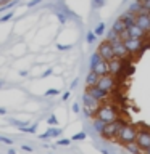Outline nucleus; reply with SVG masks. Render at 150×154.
Instances as JSON below:
<instances>
[{
    "label": "nucleus",
    "mask_w": 150,
    "mask_h": 154,
    "mask_svg": "<svg viewBox=\"0 0 150 154\" xmlns=\"http://www.w3.org/2000/svg\"><path fill=\"white\" fill-rule=\"evenodd\" d=\"M23 149H24V151H28V152H32V148L28 146V144H23Z\"/></svg>",
    "instance_id": "40"
},
{
    "label": "nucleus",
    "mask_w": 150,
    "mask_h": 154,
    "mask_svg": "<svg viewBox=\"0 0 150 154\" xmlns=\"http://www.w3.org/2000/svg\"><path fill=\"white\" fill-rule=\"evenodd\" d=\"M123 42H124V47H126V50H128V53L131 56L139 55L145 47L144 38H137V37H128V38H124Z\"/></svg>",
    "instance_id": "4"
},
{
    "label": "nucleus",
    "mask_w": 150,
    "mask_h": 154,
    "mask_svg": "<svg viewBox=\"0 0 150 154\" xmlns=\"http://www.w3.org/2000/svg\"><path fill=\"white\" fill-rule=\"evenodd\" d=\"M2 87H3V80H0V88H2Z\"/></svg>",
    "instance_id": "46"
},
{
    "label": "nucleus",
    "mask_w": 150,
    "mask_h": 154,
    "mask_svg": "<svg viewBox=\"0 0 150 154\" xmlns=\"http://www.w3.org/2000/svg\"><path fill=\"white\" fill-rule=\"evenodd\" d=\"M144 8V5H142V2L140 0H134L132 3L129 5V11H132V13H135V14H139V11Z\"/></svg>",
    "instance_id": "21"
},
{
    "label": "nucleus",
    "mask_w": 150,
    "mask_h": 154,
    "mask_svg": "<svg viewBox=\"0 0 150 154\" xmlns=\"http://www.w3.org/2000/svg\"><path fill=\"white\" fill-rule=\"evenodd\" d=\"M100 108V101L95 100L89 91L82 93V109H84L86 117H95L97 109Z\"/></svg>",
    "instance_id": "2"
},
{
    "label": "nucleus",
    "mask_w": 150,
    "mask_h": 154,
    "mask_svg": "<svg viewBox=\"0 0 150 154\" xmlns=\"http://www.w3.org/2000/svg\"><path fill=\"white\" fill-rule=\"evenodd\" d=\"M41 2H42V0H31V2H28V7L32 8V7H36L37 3H41Z\"/></svg>",
    "instance_id": "36"
},
{
    "label": "nucleus",
    "mask_w": 150,
    "mask_h": 154,
    "mask_svg": "<svg viewBox=\"0 0 150 154\" xmlns=\"http://www.w3.org/2000/svg\"><path fill=\"white\" fill-rule=\"evenodd\" d=\"M0 141L5 143V144H13V140L8 138V137H3V135H0Z\"/></svg>",
    "instance_id": "30"
},
{
    "label": "nucleus",
    "mask_w": 150,
    "mask_h": 154,
    "mask_svg": "<svg viewBox=\"0 0 150 154\" xmlns=\"http://www.w3.org/2000/svg\"><path fill=\"white\" fill-rule=\"evenodd\" d=\"M124 148L126 149H128V151L131 152V154H142L144 151H142V149H140V146H139V144L137 143H135V141H131V143H126L124 144Z\"/></svg>",
    "instance_id": "17"
},
{
    "label": "nucleus",
    "mask_w": 150,
    "mask_h": 154,
    "mask_svg": "<svg viewBox=\"0 0 150 154\" xmlns=\"http://www.w3.org/2000/svg\"><path fill=\"white\" fill-rule=\"evenodd\" d=\"M36 128H37V125L34 124V125H26V127H23L21 128V132H26V133H36Z\"/></svg>",
    "instance_id": "23"
},
{
    "label": "nucleus",
    "mask_w": 150,
    "mask_h": 154,
    "mask_svg": "<svg viewBox=\"0 0 150 154\" xmlns=\"http://www.w3.org/2000/svg\"><path fill=\"white\" fill-rule=\"evenodd\" d=\"M128 32H129V37H137V38H144L148 32H145L142 27H139L137 24H132V26L128 27Z\"/></svg>",
    "instance_id": "14"
},
{
    "label": "nucleus",
    "mask_w": 150,
    "mask_h": 154,
    "mask_svg": "<svg viewBox=\"0 0 150 154\" xmlns=\"http://www.w3.org/2000/svg\"><path fill=\"white\" fill-rule=\"evenodd\" d=\"M58 135H61V130L60 128H48L45 133L41 135V138L42 140H45V138H55V137H58Z\"/></svg>",
    "instance_id": "19"
},
{
    "label": "nucleus",
    "mask_w": 150,
    "mask_h": 154,
    "mask_svg": "<svg viewBox=\"0 0 150 154\" xmlns=\"http://www.w3.org/2000/svg\"><path fill=\"white\" fill-rule=\"evenodd\" d=\"M57 18L60 19V23H61V24H65V23H66V16H65V14H63L61 11H57Z\"/></svg>",
    "instance_id": "31"
},
{
    "label": "nucleus",
    "mask_w": 150,
    "mask_h": 154,
    "mask_svg": "<svg viewBox=\"0 0 150 154\" xmlns=\"http://www.w3.org/2000/svg\"><path fill=\"white\" fill-rule=\"evenodd\" d=\"M99 79H100V75L97 74V72H94L90 69V72L87 74V77H86V84H87V87H92V85H97V82H99Z\"/></svg>",
    "instance_id": "16"
},
{
    "label": "nucleus",
    "mask_w": 150,
    "mask_h": 154,
    "mask_svg": "<svg viewBox=\"0 0 150 154\" xmlns=\"http://www.w3.org/2000/svg\"><path fill=\"white\" fill-rule=\"evenodd\" d=\"M106 40H108L110 43H115V42H118V40H123V38H121V35L115 31V29H110V32H108V38H106Z\"/></svg>",
    "instance_id": "22"
},
{
    "label": "nucleus",
    "mask_w": 150,
    "mask_h": 154,
    "mask_svg": "<svg viewBox=\"0 0 150 154\" xmlns=\"http://www.w3.org/2000/svg\"><path fill=\"white\" fill-rule=\"evenodd\" d=\"M50 74H52V69H47V71L42 74V77H47V75H50Z\"/></svg>",
    "instance_id": "42"
},
{
    "label": "nucleus",
    "mask_w": 150,
    "mask_h": 154,
    "mask_svg": "<svg viewBox=\"0 0 150 154\" xmlns=\"http://www.w3.org/2000/svg\"><path fill=\"white\" fill-rule=\"evenodd\" d=\"M8 154H16V151H15V149H10V151H8Z\"/></svg>",
    "instance_id": "45"
},
{
    "label": "nucleus",
    "mask_w": 150,
    "mask_h": 154,
    "mask_svg": "<svg viewBox=\"0 0 150 154\" xmlns=\"http://www.w3.org/2000/svg\"><path fill=\"white\" fill-rule=\"evenodd\" d=\"M13 18V11H10V13H7V14H3L2 18H0V23H7V21H10V19Z\"/></svg>",
    "instance_id": "28"
},
{
    "label": "nucleus",
    "mask_w": 150,
    "mask_h": 154,
    "mask_svg": "<svg viewBox=\"0 0 150 154\" xmlns=\"http://www.w3.org/2000/svg\"><path fill=\"white\" fill-rule=\"evenodd\" d=\"M123 69H124L123 60H119V58H113L111 61H108V72L111 75L121 74V71H123Z\"/></svg>",
    "instance_id": "10"
},
{
    "label": "nucleus",
    "mask_w": 150,
    "mask_h": 154,
    "mask_svg": "<svg viewBox=\"0 0 150 154\" xmlns=\"http://www.w3.org/2000/svg\"><path fill=\"white\" fill-rule=\"evenodd\" d=\"M135 16H137V14L128 10V11H124L123 14H121V19H123L124 24L129 27V26H132V24H135Z\"/></svg>",
    "instance_id": "15"
},
{
    "label": "nucleus",
    "mask_w": 150,
    "mask_h": 154,
    "mask_svg": "<svg viewBox=\"0 0 150 154\" xmlns=\"http://www.w3.org/2000/svg\"><path fill=\"white\" fill-rule=\"evenodd\" d=\"M105 125H106V124L103 122V120H100L99 117H94V130H95L99 135H102V132H103V128H105Z\"/></svg>",
    "instance_id": "20"
},
{
    "label": "nucleus",
    "mask_w": 150,
    "mask_h": 154,
    "mask_svg": "<svg viewBox=\"0 0 150 154\" xmlns=\"http://www.w3.org/2000/svg\"><path fill=\"white\" fill-rule=\"evenodd\" d=\"M47 122L50 124V125H57V124H58V119L55 117V116H50V117L47 119Z\"/></svg>",
    "instance_id": "32"
},
{
    "label": "nucleus",
    "mask_w": 150,
    "mask_h": 154,
    "mask_svg": "<svg viewBox=\"0 0 150 154\" xmlns=\"http://www.w3.org/2000/svg\"><path fill=\"white\" fill-rule=\"evenodd\" d=\"M86 91H89V93H90L92 96H94L95 100H99L100 103H102V101H106V100H108V95H110V93H106L105 90H102L99 85L87 87V90H86Z\"/></svg>",
    "instance_id": "9"
},
{
    "label": "nucleus",
    "mask_w": 150,
    "mask_h": 154,
    "mask_svg": "<svg viewBox=\"0 0 150 154\" xmlns=\"http://www.w3.org/2000/svg\"><path fill=\"white\" fill-rule=\"evenodd\" d=\"M58 93H60V91H58L57 88H50V90H47V91H45V95H47V96H53V95H58Z\"/></svg>",
    "instance_id": "34"
},
{
    "label": "nucleus",
    "mask_w": 150,
    "mask_h": 154,
    "mask_svg": "<svg viewBox=\"0 0 150 154\" xmlns=\"http://www.w3.org/2000/svg\"><path fill=\"white\" fill-rule=\"evenodd\" d=\"M71 45H58V50H70Z\"/></svg>",
    "instance_id": "39"
},
{
    "label": "nucleus",
    "mask_w": 150,
    "mask_h": 154,
    "mask_svg": "<svg viewBox=\"0 0 150 154\" xmlns=\"http://www.w3.org/2000/svg\"><path fill=\"white\" fill-rule=\"evenodd\" d=\"M135 143L140 146L142 151H145L147 148H150V130H137Z\"/></svg>",
    "instance_id": "8"
},
{
    "label": "nucleus",
    "mask_w": 150,
    "mask_h": 154,
    "mask_svg": "<svg viewBox=\"0 0 150 154\" xmlns=\"http://www.w3.org/2000/svg\"><path fill=\"white\" fill-rule=\"evenodd\" d=\"M97 85H99L102 90H105L106 93H111V91H115V88H116V79H115V75H111L108 72V74H105V75H100Z\"/></svg>",
    "instance_id": "6"
},
{
    "label": "nucleus",
    "mask_w": 150,
    "mask_h": 154,
    "mask_svg": "<svg viewBox=\"0 0 150 154\" xmlns=\"http://www.w3.org/2000/svg\"><path fill=\"white\" fill-rule=\"evenodd\" d=\"M100 60H102V56L99 55V51H95V53H94V55H92V56H90V66H94V64H95V63H99Z\"/></svg>",
    "instance_id": "25"
},
{
    "label": "nucleus",
    "mask_w": 150,
    "mask_h": 154,
    "mask_svg": "<svg viewBox=\"0 0 150 154\" xmlns=\"http://www.w3.org/2000/svg\"><path fill=\"white\" fill-rule=\"evenodd\" d=\"M10 2H11V0H0V7H3V5H7Z\"/></svg>",
    "instance_id": "41"
},
{
    "label": "nucleus",
    "mask_w": 150,
    "mask_h": 154,
    "mask_svg": "<svg viewBox=\"0 0 150 154\" xmlns=\"http://www.w3.org/2000/svg\"><path fill=\"white\" fill-rule=\"evenodd\" d=\"M99 55L102 56V60H105V61H111L115 56V51H113V45L108 42V40H105V42H102L100 45H99Z\"/></svg>",
    "instance_id": "7"
},
{
    "label": "nucleus",
    "mask_w": 150,
    "mask_h": 154,
    "mask_svg": "<svg viewBox=\"0 0 150 154\" xmlns=\"http://www.w3.org/2000/svg\"><path fill=\"white\" fill-rule=\"evenodd\" d=\"M135 24L150 34V14H137L135 16Z\"/></svg>",
    "instance_id": "12"
},
{
    "label": "nucleus",
    "mask_w": 150,
    "mask_h": 154,
    "mask_svg": "<svg viewBox=\"0 0 150 154\" xmlns=\"http://www.w3.org/2000/svg\"><path fill=\"white\" fill-rule=\"evenodd\" d=\"M70 143H71V140H66V138H63V140H60V141H58V144H60V146H68Z\"/></svg>",
    "instance_id": "35"
},
{
    "label": "nucleus",
    "mask_w": 150,
    "mask_h": 154,
    "mask_svg": "<svg viewBox=\"0 0 150 154\" xmlns=\"http://www.w3.org/2000/svg\"><path fill=\"white\" fill-rule=\"evenodd\" d=\"M103 3H105V0H94V2H92V7L94 8H102Z\"/></svg>",
    "instance_id": "29"
},
{
    "label": "nucleus",
    "mask_w": 150,
    "mask_h": 154,
    "mask_svg": "<svg viewBox=\"0 0 150 154\" xmlns=\"http://www.w3.org/2000/svg\"><path fill=\"white\" fill-rule=\"evenodd\" d=\"M135 137H137V128H135L132 124H124L123 127H121L116 140H118L121 144H126V143L135 141Z\"/></svg>",
    "instance_id": "3"
},
{
    "label": "nucleus",
    "mask_w": 150,
    "mask_h": 154,
    "mask_svg": "<svg viewBox=\"0 0 150 154\" xmlns=\"http://www.w3.org/2000/svg\"><path fill=\"white\" fill-rule=\"evenodd\" d=\"M90 69L97 72L99 75H105V74H108V61H105V60H100L99 63H95L94 66H90Z\"/></svg>",
    "instance_id": "13"
},
{
    "label": "nucleus",
    "mask_w": 150,
    "mask_h": 154,
    "mask_svg": "<svg viewBox=\"0 0 150 154\" xmlns=\"http://www.w3.org/2000/svg\"><path fill=\"white\" fill-rule=\"evenodd\" d=\"M95 117H99L100 120H103L105 124H110V122H115V120L119 119V114L118 111H116V108L113 104H100V108L97 109L95 112Z\"/></svg>",
    "instance_id": "1"
},
{
    "label": "nucleus",
    "mask_w": 150,
    "mask_h": 154,
    "mask_svg": "<svg viewBox=\"0 0 150 154\" xmlns=\"http://www.w3.org/2000/svg\"><path fill=\"white\" fill-rule=\"evenodd\" d=\"M142 2V5H144V8H147L148 11H150V0H140Z\"/></svg>",
    "instance_id": "37"
},
{
    "label": "nucleus",
    "mask_w": 150,
    "mask_h": 154,
    "mask_svg": "<svg viewBox=\"0 0 150 154\" xmlns=\"http://www.w3.org/2000/svg\"><path fill=\"white\" fill-rule=\"evenodd\" d=\"M111 29H115V31H116V32H118L119 35H121V32H124L126 29H128V26L124 24V21H123V19H121V18H118V19H116V21L113 23V26H111Z\"/></svg>",
    "instance_id": "18"
},
{
    "label": "nucleus",
    "mask_w": 150,
    "mask_h": 154,
    "mask_svg": "<svg viewBox=\"0 0 150 154\" xmlns=\"http://www.w3.org/2000/svg\"><path fill=\"white\" fill-rule=\"evenodd\" d=\"M111 45H113V51H115L116 58H119V60H126V58L129 56V53H128V50H126L123 40H118V42L111 43Z\"/></svg>",
    "instance_id": "11"
},
{
    "label": "nucleus",
    "mask_w": 150,
    "mask_h": 154,
    "mask_svg": "<svg viewBox=\"0 0 150 154\" xmlns=\"http://www.w3.org/2000/svg\"><path fill=\"white\" fill-rule=\"evenodd\" d=\"M0 114L5 116V114H7V109H5V108H0Z\"/></svg>",
    "instance_id": "44"
},
{
    "label": "nucleus",
    "mask_w": 150,
    "mask_h": 154,
    "mask_svg": "<svg viewBox=\"0 0 150 154\" xmlns=\"http://www.w3.org/2000/svg\"><path fill=\"white\" fill-rule=\"evenodd\" d=\"M73 111H74V112H79V111H81V106L77 104V103H74V104H73Z\"/></svg>",
    "instance_id": "38"
},
{
    "label": "nucleus",
    "mask_w": 150,
    "mask_h": 154,
    "mask_svg": "<svg viewBox=\"0 0 150 154\" xmlns=\"http://www.w3.org/2000/svg\"><path fill=\"white\" fill-rule=\"evenodd\" d=\"M95 38H97L95 32H87V37H86L87 43H94V42H95Z\"/></svg>",
    "instance_id": "26"
},
{
    "label": "nucleus",
    "mask_w": 150,
    "mask_h": 154,
    "mask_svg": "<svg viewBox=\"0 0 150 154\" xmlns=\"http://www.w3.org/2000/svg\"><path fill=\"white\" fill-rule=\"evenodd\" d=\"M70 98V91H66V93H63V100H68Z\"/></svg>",
    "instance_id": "43"
},
{
    "label": "nucleus",
    "mask_w": 150,
    "mask_h": 154,
    "mask_svg": "<svg viewBox=\"0 0 150 154\" xmlns=\"http://www.w3.org/2000/svg\"><path fill=\"white\" fill-rule=\"evenodd\" d=\"M86 137H87V135L84 132H81V133H76L74 137H73V140H74V141H76V140H84Z\"/></svg>",
    "instance_id": "33"
},
{
    "label": "nucleus",
    "mask_w": 150,
    "mask_h": 154,
    "mask_svg": "<svg viewBox=\"0 0 150 154\" xmlns=\"http://www.w3.org/2000/svg\"><path fill=\"white\" fill-rule=\"evenodd\" d=\"M94 32H95V35H97V37H99V35H102V34L105 32V24H103V23H100L99 26H97V27L94 29Z\"/></svg>",
    "instance_id": "24"
},
{
    "label": "nucleus",
    "mask_w": 150,
    "mask_h": 154,
    "mask_svg": "<svg viewBox=\"0 0 150 154\" xmlns=\"http://www.w3.org/2000/svg\"><path fill=\"white\" fill-rule=\"evenodd\" d=\"M123 125H124V122H123V120H119V119L115 120V122L106 124L105 128H103V132H102V137L106 138V140H113V138H116Z\"/></svg>",
    "instance_id": "5"
},
{
    "label": "nucleus",
    "mask_w": 150,
    "mask_h": 154,
    "mask_svg": "<svg viewBox=\"0 0 150 154\" xmlns=\"http://www.w3.org/2000/svg\"><path fill=\"white\" fill-rule=\"evenodd\" d=\"M10 122H11V124H15V125H16V127H19V130H21L23 127H26V122H21V120H16V119H10Z\"/></svg>",
    "instance_id": "27"
}]
</instances>
